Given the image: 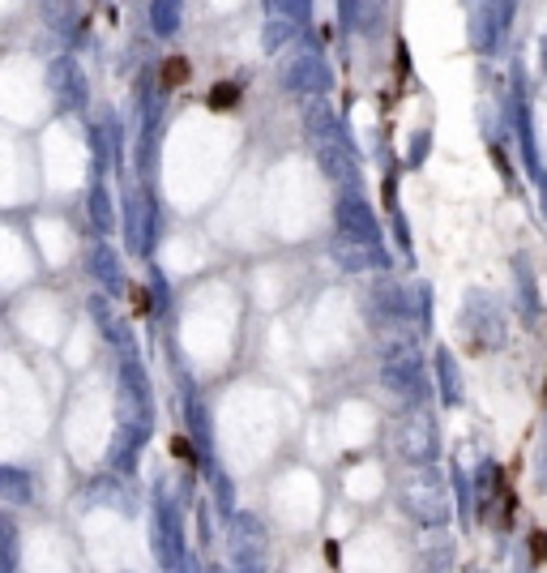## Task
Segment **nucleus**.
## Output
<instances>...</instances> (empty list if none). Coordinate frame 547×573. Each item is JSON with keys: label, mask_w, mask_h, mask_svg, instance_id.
Masks as SVG:
<instances>
[]
</instances>
